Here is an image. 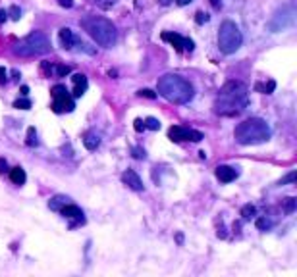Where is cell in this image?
<instances>
[{
    "label": "cell",
    "mask_w": 297,
    "mask_h": 277,
    "mask_svg": "<svg viewBox=\"0 0 297 277\" xmlns=\"http://www.w3.org/2000/svg\"><path fill=\"white\" fill-rule=\"evenodd\" d=\"M58 212H60V214L66 217V219H71V225L85 224V214H83V210H81L79 206H76V204H71V202L64 204V206H62Z\"/></svg>",
    "instance_id": "cell-10"
},
{
    "label": "cell",
    "mask_w": 297,
    "mask_h": 277,
    "mask_svg": "<svg viewBox=\"0 0 297 277\" xmlns=\"http://www.w3.org/2000/svg\"><path fill=\"white\" fill-rule=\"evenodd\" d=\"M291 181H295V172H291L288 177H284V179L280 181V185H286V183H291Z\"/></svg>",
    "instance_id": "cell-32"
},
{
    "label": "cell",
    "mask_w": 297,
    "mask_h": 277,
    "mask_svg": "<svg viewBox=\"0 0 297 277\" xmlns=\"http://www.w3.org/2000/svg\"><path fill=\"white\" fill-rule=\"evenodd\" d=\"M243 44V35L234 21H224L218 31V46L224 54H234Z\"/></svg>",
    "instance_id": "cell-6"
},
{
    "label": "cell",
    "mask_w": 297,
    "mask_h": 277,
    "mask_svg": "<svg viewBox=\"0 0 297 277\" xmlns=\"http://www.w3.org/2000/svg\"><path fill=\"white\" fill-rule=\"evenodd\" d=\"M216 179H218L220 183H232L237 179V175H239V172H237L236 168H232V165H218L216 168Z\"/></svg>",
    "instance_id": "cell-11"
},
{
    "label": "cell",
    "mask_w": 297,
    "mask_h": 277,
    "mask_svg": "<svg viewBox=\"0 0 297 277\" xmlns=\"http://www.w3.org/2000/svg\"><path fill=\"white\" fill-rule=\"evenodd\" d=\"M168 138L170 141H176V143H182V141H191V143H199L203 141V133L201 131L189 129V127H184V125H172L168 129Z\"/></svg>",
    "instance_id": "cell-8"
},
{
    "label": "cell",
    "mask_w": 297,
    "mask_h": 277,
    "mask_svg": "<svg viewBox=\"0 0 297 277\" xmlns=\"http://www.w3.org/2000/svg\"><path fill=\"white\" fill-rule=\"evenodd\" d=\"M83 145H85L87 150H96L98 145H101V137L96 133H93V131H89V133H85V137H83Z\"/></svg>",
    "instance_id": "cell-16"
},
{
    "label": "cell",
    "mask_w": 297,
    "mask_h": 277,
    "mask_svg": "<svg viewBox=\"0 0 297 277\" xmlns=\"http://www.w3.org/2000/svg\"><path fill=\"white\" fill-rule=\"evenodd\" d=\"M6 16H8V12L6 10H0V21H6Z\"/></svg>",
    "instance_id": "cell-37"
},
{
    "label": "cell",
    "mask_w": 297,
    "mask_h": 277,
    "mask_svg": "<svg viewBox=\"0 0 297 277\" xmlns=\"http://www.w3.org/2000/svg\"><path fill=\"white\" fill-rule=\"evenodd\" d=\"M4 172H8V164H6V160L0 158V173H4Z\"/></svg>",
    "instance_id": "cell-35"
},
{
    "label": "cell",
    "mask_w": 297,
    "mask_h": 277,
    "mask_svg": "<svg viewBox=\"0 0 297 277\" xmlns=\"http://www.w3.org/2000/svg\"><path fill=\"white\" fill-rule=\"evenodd\" d=\"M178 2V6H187V4H191L193 0H176Z\"/></svg>",
    "instance_id": "cell-36"
},
{
    "label": "cell",
    "mask_w": 297,
    "mask_h": 277,
    "mask_svg": "<svg viewBox=\"0 0 297 277\" xmlns=\"http://www.w3.org/2000/svg\"><path fill=\"white\" fill-rule=\"evenodd\" d=\"M145 129L158 131L160 129V121H158L157 118H147V120H145Z\"/></svg>",
    "instance_id": "cell-20"
},
{
    "label": "cell",
    "mask_w": 297,
    "mask_h": 277,
    "mask_svg": "<svg viewBox=\"0 0 297 277\" xmlns=\"http://www.w3.org/2000/svg\"><path fill=\"white\" fill-rule=\"evenodd\" d=\"M210 4H212L214 8H220V6H222V0H210Z\"/></svg>",
    "instance_id": "cell-38"
},
{
    "label": "cell",
    "mask_w": 297,
    "mask_h": 277,
    "mask_svg": "<svg viewBox=\"0 0 297 277\" xmlns=\"http://www.w3.org/2000/svg\"><path fill=\"white\" fill-rule=\"evenodd\" d=\"M10 14H12V19H16V21L21 17V12H19L18 6H12V8H10Z\"/></svg>",
    "instance_id": "cell-31"
},
{
    "label": "cell",
    "mask_w": 297,
    "mask_h": 277,
    "mask_svg": "<svg viewBox=\"0 0 297 277\" xmlns=\"http://www.w3.org/2000/svg\"><path fill=\"white\" fill-rule=\"evenodd\" d=\"M158 2H160V4H162V6H168V4H170V2H172V0H158Z\"/></svg>",
    "instance_id": "cell-39"
},
{
    "label": "cell",
    "mask_w": 297,
    "mask_h": 277,
    "mask_svg": "<svg viewBox=\"0 0 297 277\" xmlns=\"http://www.w3.org/2000/svg\"><path fill=\"white\" fill-rule=\"evenodd\" d=\"M133 129L137 131V133H141V131L145 129V121H143V120H135V121H133Z\"/></svg>",
    "instance_id": "cell-29"
},
{
    "label": "cell",
    "mask_w": 297,
    "mask_h": 277,
    "mask_svg": "<svg viewBox=\"0 0 297 277\" xmlns=\"http://www.w3.org/2000/svg\"><path fill=\"white\" fill-rule=\"evenodd\" d=\"M58 39H60L62 48H66V50H71L73 44H76V35L71 33V29H68V27H62L60 33H58Z\"/></svg>",
    "instance_id": "cell-14"
},
{
    "label": "cell",
    "mask_w": 297,
    "mask_h": 277,
    "mask_svg": "<svg viewBox=\"0 0 297 277\" xmlns=\"http://www.w3.org/2000/svg\"><path fill=\"white\" fill-rule=\"evenodd\" d=\"M95 2L98 4V6H101V8H110L116 0H95Z\"/></svg>",
    "instance_id": "cell-30"
},
{
    "label": "cell",
    "mask_w": 297,
    "mask_h": 277,
    "mask_svg": "<svg viewBox=\"0 0 297 277\" xmlns=\"http://www.w3.org/2000/svg\"><path fill=\"white\" fill-rule=\"evenodd\" d=\"M62 8H73V0H58Z\"/></svg>",
    "instance_id": "cell-33"
},
{
    "label": "cell",
    "mask_w": 297,
    "mask_h": 277,
    "mask_svg": "<svg viewBox=\"0 0 297 277\" xmlns=\"http://www.w3.org/2000/svg\"><path fill=\"white\" fill-rule=\"evenodd\" d=\"M257 227L262 229V231H266V229H270L272 227V221L270 219H266V217H259V219H257Z\"/></svg>",
    "instance_id": "cell-23"
},
{
    "label": "cell",
    "mask_w": 297,
    "mask_h": 277,
    "mask_svg": "<svg viewBox=\"0 0 297 277\" xmlns=\"http://www.w3.org/2000/svg\"><path fill=\"white\" fill-rule=\"evenodd\" d=\"M79 25L83 27L89 33V37L95 41L96 44L105 46V48H112L116 41H118V31L110 19L101 16H87L79 21Z\"/></svg>",
    "instance_id": "cell-3"
},
{
    "label": "cell",
    "mask_w": 297,
    "mask_h": 277,
    "mask_svg": "<svg viewBox=\"0 0 297 277\" xmlns=\"http://www.w3.org/2000/svg\"><path fill=\"white\" fill-rule=\"evenodd\" d=\"M26 143H27V147H37V145H39L35 127H29V129H27V141Z\"/></svg>",
    "instance_id": "cell-19"
},
{
    "label": "cell",
    "mask_w": 297,
    "mask_h": 277,
    "mask_svg": "<svg viewBox=\"0 0 297 277\" xmlns=\"http://www.w3.org/2000/svg\"><path fill=\"white\" fill-rule=\"evenodd\" d=\"M10 173V181L14 183V185H23L27 179V175H26V170H21V168H12V170H8Z\"/></svg>",
    "instance_id": "cell-15"
},
{
    "label": "cell",
    "mask_w": 297,
    "mask_h": 277,
    "mask_svg": "<svg viewBox=\"0 0 297 277\" xmlns=\"http://www.w3.org/2000/svg\"><path fill=\"white\" fill-rule=\"evenodd\" d=\"M137 95L145 96V98H157V93H155V91H151V89H141Z\"/></svg>",
    "instance_id": "cell-28"
},
{
    "label": "cell",
    "mask_w": 297,
    "mask_h": 277,
    "mask_svg": "<svg viewBox=\"0 0 297 277\" xmlns=\"http://www.w3.org/2000/svg\"><path fill=\"white\" fill-rule=\"evenodd\" d=\"M255 206L253 204H245L243 208H241V216H243V219H251V217L255 216Z\"/></svg>",
    "instance_id": "cell-21"
},
{
    "label": "cell",
    "mask_w": 297,
    "mask_h": 277,
    "mask_svg": "<svg viewBox=\"0 0 297 277\" xmlns=\"http://www.w3.org/2000/svg\"><path fill=\"white\" fill-rule=\"evenodd\" d=\"M160 39L172 44L178 52H184V50L191 52L195 48V43H193L191 39H185V37H182V35L178 33H172V31H164V33L160 35Z\"/></svg>",
    "instance_id": "cell-9"
},
{
    "label": "cell",
    "mask_w": 297,
    "mask_h": 277,
    "mask_svg": "<svg viewBox=\"0 0 297 277\" xmlns=\"http://www.w3.org/2000/svg\"><path fill=\"white\" fill-rule=\"evenodd\" d=\"M54 71H56V75H58V77H66L71 69H70V66H62V64H58V66L54 68Z\"/></svg>",
    "instance_id": "cell-22"
},
{
    "label": "cell",
    "mask_w": 297,
    "mask_h": 277,
    "mask_svg": "<svg viewBox=\"0 0 297 277\" xmlns=\"http://www.w3.org/2000/svg\"><path fill=\"white\" fill-rule=\"evenodd\" d=\"M70 202V199L68 197H62V195H58V197H54L51 202H48V206H51V210H54V212H58L64 204H68Z\"/></svg>",
    "instance_id": "cell-18"
},
{
    "label": "cell",
    "mask_w": 297,
    "mask_h": 277,
    "mask_svg": "<svg viewBox=\"0 0 297 277\" xmlns=\"http://www.w3.org/2000/svg\"><path fill=\"white\" fill-rule=\"evenodd\" d=\"M71 81H73V98H79V96L85 95V91H87V77L83 75V73H73L71 75Z\"/></svg>",
    "instance_id": "cell-13"
},
{
    "label": "cell",
    "mask_w": 297,
    "mask_h": 277,
    "mask_svg": "<svg viewBox=\"0 0 297 277\" xmlns=\"http://www.w3.org/2000/svg\"><path fill=\"white\" fill-rule=\"evenodd\" d=\"M14 52L18 56H41L51 52V41L43 31H33L14 46Z\"/></svg>",
    "instance_id": "cell-5"
},
{
    "label": "cell",
    "mask_w": 297,
    "mask_h": 277,
    "mask_svg": "<svg viewBox=\"0 0 297 277\" xmlns=\"http://www.w3.org/2000/svg\"><path fill=\"white\" fill-rule=\"evenodd\" d=\"M131 154H133V158H137V160H145V158H147V152H145L143 148H139V147L131 148Z\"/></svg>",
    "instance_id": "cell-25"
},
{
    "label": "cell",
    "mask_w": 297,
    "mask_h": 277,
    "mask_svg": "<svg viewBox=\"0 0 297 277\" xmlns=\"http://www.w3.org/2000/svg\"><path fill=\"white\" fill-rule=\"evenodd\" d=\"M14 108H21V110H29V108H31V100H27V98H21V100H16V102H14Z\"/></svg>",
    "instance_id": "cell-26"
},
{
    "label": "cell",
    "mask_w": 297,
    "mask_h": 277,
    "mask_svg": "<svg viewBox=\"0 0 297 277\" xmlns=\"http://www.w3.org/2000/svg\"><path fill=\"white\" fill-rule=\"evenodd\" d=\"M158 95L174 104H187L195 95V89L187 79L168 73L158 79Z\"/></svg>",
    "instance_id": "cell-2"
},
{
    "label": "cell",
    "mask_w": 297,
    "mask_h": 277,
    "mask_svg": "<svg viewBox=\"0 0 297 277\" xmlns=\"http://www.w3.org/2000/svg\"><path fill=\"white\" fill-rule=\"evenodd\" d=\"M51 96H53V112L54 114H66L73 112L76 102H73V96L68 93V89L64 85H54L51 89Z\"/></svg>",
    "instance_id": "cell-7"
},
{
    "label": "cell",
    "mask_w": 297,
    "mask_h": 277,
    "mask_svg": "<svg viewBox=\"0 0 297 277\" xmlns=\"http://www.w3.org/2000/svg\"><path fill=\"white\" fill-rule=\"evenodd\" d=\"M6 75H8V73H6V69L0 68V85H4V83L8 81V77H6Z\"/></svg>",
    "instance_id": "cell-34"
},
{
    "label": "cell",
    "mask_w": 297,
    "mask_h": 277,
    "mask_svg": "<svg viewBox=\"0 0 297 277\" xmlns=\"http://www.w3.org/2000/svg\"><path fill=\"white\" fill-rule=\"evenodd\" d=\"M249 104V89L241 81H228L220 89L218 98L214 100V112L218 116L234 118L239 116Z\"/></svg>",
    "instance_id": "cell-1"
},
{
    "label": "cell",
    "mask_w": 297,
    "mask_h": 277,
    "mask_svg": "<svg viewBox=\"0 0 297 277\" xmlns=\"http://www.w3.org/2000/svg\"><path fill=\"white\" fill-rule=\"evenodd\" d=\"M195 21H197L199 25L207 23V21H209V14H205V12H197V14H195Z\"/></svg>",
    "instance_id": "cell-27"
},
{
    "label": "cell",
    "mask_w": 297,
    "mask_h": 277,
    "mask_svg": "<svg viewBox=\"0 0 297 277\" xmlns=\"http://www.w3.org/2000/svg\"><path fill=\"white\" fill-rule=\"evenodd\" d=\"M274 89H276V83L272 79L270 81H259V83H255V91L262 93V95H270Z\"/></svg>",
    "instance_id": "cell-17"
},
{
    "label": "cell",
    "mask_w": 297,
    "mask_h": 277,
    "mask_svg": "<svg viewBox=\"0 0 297 277\" xmlns=\"http://www.w3.org/2000/svg\"><path fill=\"white\" fill-rule=\"evenodd\" d=\"M122 181L131 190H137V192L143 190V181H141V177L137 175V172H133V170H128V172L122 173Z\"/></svg>",
    "instance_id": "cell-12"
},
{
    "label": "cell",
    "mask_w": 297,
    "mask_h": 277,
    "mask_svg": "<svg viewBox=\"0 0 297 277\" xmlns=\"http://www.w3.org/2000/svg\"><path fill=\"white\" fill-rule=\"evenodd\" d=\"M284 210H286V214H291L293 210H295V199H286L284 200Z\"/></svg>",
    "instance_id": "cell-24"
},
{
    "label": "cell",
    "mask_w": 297,
    "mask_h": 277,
    "mask_svg": "<svg viewBox=\"0 0 297 277\" xmlns=\"http://www.w3.org/2000/svg\"><path fill=\"white\" fill-rule=\"evenodd\" d=\"M234 137L239 145H262L270 138V127L268 123L261 118H251V120L241 121L234 131Z\"/></svg>",
    "instance_id": "cell-4"
}]
</instances>
